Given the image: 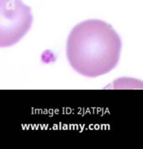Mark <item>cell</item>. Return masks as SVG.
<instances>
[{"label": "cell", "instance_id": "cell-1", "mask_svg": "<svg viewBox=\"0 0 143 149\" xmlns=\"http://www.w3.org/2000/svg\"><path fill=\"white\" fill-rule=\"evenodd\" d=\"M121 46V40L111 25L100 19H90L73 28L67 40L66 54L75 71L95 78L116 67Z\"/></svg>", "mask_w": 143, "mask_h": 149}, {"label": "cell", "instance_id": "cell-2", "mask_svg": "<svg viewBox=\"0 0 143 149\" xmlns=\"http://www.w3.org/2000/svg\"><path fill=\"white\" fill-rule=\"evenodd\" d=\"M33 23L31 8L21 0H0V47L17 44Z\"/></svg>", "mask_w": 143, "mask_h": 149}]
</instances>
